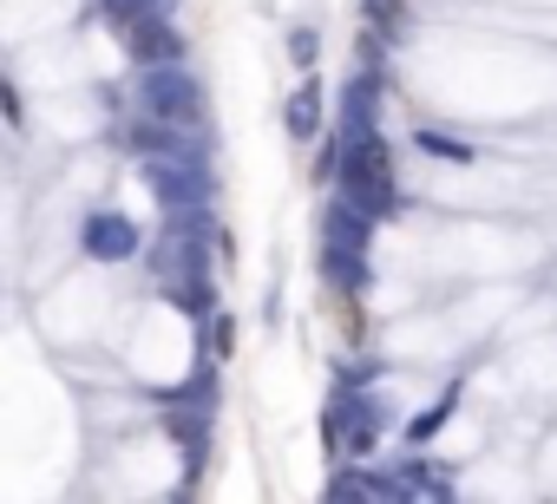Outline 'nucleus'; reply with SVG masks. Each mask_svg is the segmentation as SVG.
<instances>
[{"label":"nucleus","mask_w":557,"mask_h":504,"mask_svg":"<svg viewBox=\"0 0 557 504\" xmlns=\"http://www.w3.org/2000/svg\"><path fill=\"white\" fill-rule=\"evenodd\" d=\"M342 197L368 216H400V184H394V158L374 131H355L348 158H342Z\"/></svg>","instance_id":"1"},{"label":"nucleus","mask_w":557,"mask_h":504,"mask_svg":"<svg viewBox=\"0 0 557 504\" xmlns=\"http://www.w3.org/2000/svg\"><path fill=\"white\" fill-rule=\"evenodd\" d=\"M138 112L164 118V125H203V86L197 73H184V60H164V66H145L138 73Z\"/></svg>","instance_id":"2"},{"label":"nucleus","mask_w":557,"mask_h":504,"mask_svg":"<svg viewBox=\"0 0 557 504\" xmlns=\"http://www.w3.org/2000/svg\"><path fill=\"white\" fill-rule=\"evenodd\" d=\"M79 242H86V256H99V263H125V256H138V229H132L119 210H92L86 229H79Z\"/></svg>","instance_id":"3"},{"label":"nucleus","mask_w":557,"mask_h":504,"mask_svg":"<svg viewBox=\"0 0 557 504\" xmlns=\"http://www.w3.org/2000/svg\"><path fill=\"white\" fill-rule=\"evenodd\" d=\"M125 53H132L138 66H164V60H184V34H177L164 14H145V21L125 27Z\"/></svg>","instance_id":"4"},{"label":"nucleus","mask_w":557,"mask_h":504,"mask_svg":"<svg viewBox=\"0 0 557 504\" xmlns=\"http://www.w3.org/2000/svg\"><path fill=\"white\" fill-rule=\"evenodd\" d=\"M283 125H289V138H315V131H322V86H315V79L283 105Z\"/></svg>","instance_id":"5"},{"label":"nucleus","mask_w":557,"mask_h":504,"mask_svg":"<svg viewBox=\"0 0 557 504\" xmlns=\"http://www.w3.org/2000/svg\"><path fill=\"white\" fill-rule=\"evenodd\" d=\"M171 302H177V308H184L190 322H203V315L216 308V295H210V282H203V276H184V282L171 289Z\"/></svg>","instance_id":"6"},{"label":"nucleus","mask_w":557,"mask_h":504,"mask_svg":"<svg viewBox=\"0 0 557 504\" xmlns=\"http://www.w3.org/2000/svg\"><path fill=\"white\" fill-rule=\"evenodd\" d=\"M420 151H426V158H440V164H472V158H479L466 138H446V131H420Z\"/></svg>","instance_id":"7"},{"label":"nucleus","mask_w":557,"mask_h":504,"mask_svg":"<svg viewBox=\"0 0 557 504\" xmlns=\"http://www.w3.org/2000/svg\"><path fill=\"white\" fill-rule=\"evenodd\" d=\"M322 53V34L315 27H289V66H315Z\"/></svg>","instance_id":"8"},{"label":"nucleus","mask_w":557,"mask_h":504,"mask_svg":"<svg viewBox=\"0 0 557 504\" xmlns=\"http://www.w3.org/2000/svg\"><path fill=\"white\" fill-rule=\"evenodd\" d=\"M446 413H453V393H446V400H440L433 413H420V419H413V439H426V432H440V426H446Z\"/></svg>","instance_id":"9"}]
</instances>
